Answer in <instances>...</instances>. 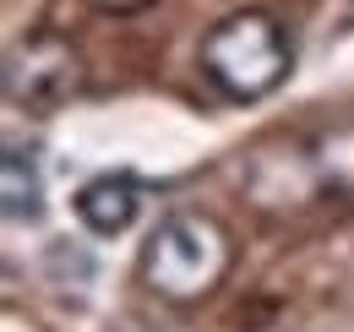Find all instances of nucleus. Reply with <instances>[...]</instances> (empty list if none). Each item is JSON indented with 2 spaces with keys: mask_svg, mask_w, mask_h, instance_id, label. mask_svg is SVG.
Listing matches in <instances>:
<instances>
[{
  "mask_svg": "<svg viewBox=\"0 0 354 332\" xmlns=\"http://www.w3.org/2000/svg\"><path fill=\"white\" fill-rule=\"evenodd\" d=\"M136 212H142V180L136 174H98V180H88L77 191V218L98 240L126 234L136 223Z\"/></svg>",
  "mask_w": 354,
  "mask_h": 332,
  "instance_id": "obj_5",
  "label": "nucleus"
},
{
  "mask_svg": "<svg viewBox=\"0 0 354 332\" xmlns=\"http://www.w3.org/2000/svg\"><path fill=\"white\" fill-rule=\"evenodd\" d=\"M196 60L229 104H262L295 77V39L272 11H229L207 28Z\"/></svg>",
  "mask_w": 354,
  "mask_h": 332,
  "instance_id": "obj_2",
  "label": "nucleus"
},
{
  "mask_svg": "<svg viewBox=\"0 0 354 332\" xmlns=\"http://www.w3.org/2000/svg\"><path fill=\"white\" fill-rule=\"evenodd\" d=\"M6 104L28 109V115H55L66 109L82 87H88V60L66 33H33V39L11 44L6 55Z\"/></svg>",
  "mask_w": 354,
  "mask_h": 332,
  "instance_id": "obj_3",
  "label": "nucleus"
},
{
  "mask_svg": "<svg viewBox=\"0 0 354 332\" xmlns=\"http://www.w3.org/2000/svg\"><path fill=\"white\" fill-rule=\"evenodd\" d=\"M234 267V240L213 212L180 208L169 218H158V229L142 240V284L169 299V305H196L218 289Z\"/></svg>",
  "mask_w": 354,
  "mask_h": 332,
  "instance_id": "obj_1",
  "label": "nucleus"
},
{
  "mask_svg": "<svg viewBox=\"0 0 354 332\" xmlns=\"http://www.w3.org/2000/svg\"><path fill=\"white\" fill-rule=\"evenodd\" d=\"M98 11H142V6H153V0H93Z\"/></svg>",
  "mask_w": 354,
  "mask_h": 332,
  "instance_id": "obj_7",
  "label": "nucleus"
},
{
  "mask_svg": "<svg viewBox=\"0 0 354 332\" xmlns=\"http://www.w3.org/2000/svg\"><path fill=\"white\" fill-rule=\"evenodd\" d=\"M0 208L11 223H39L44 218V169L33 147H6L0 158Z\"/></svg>",
  "mask_w": 354,
  "mask_h": 332,
  "instance_id": "obj_6",
  "label": "nucleus"
},
{
  "mask_svg": "<svg viewBox=\"0 0 354 332\" xmlns=\"http://www.w3.org/2000/svg\"><path fill=\"white\" fill-rule=\"evenodd\" d=\"M283 174L300 180V202L322 196V202L354 208V115L322 125L306 142H295V158H289Z\"/></svg>",
  "mask_w": 354,
  "mask_h": 332,
  "instance_id": "obj_4",
  "label": "nucleus"
}]
</instances>
